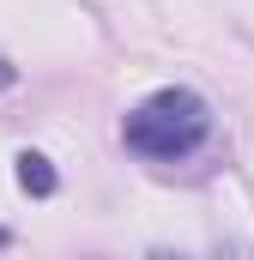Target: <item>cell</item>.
<instances>
[{"label": "cell", "instance_id": "1", "mask_svg": "<svg viewBox=\"0 0 254 260\" xmlns=\"http://www.w3.org/2000/svg\"><path fill=\"white\" fill-rule=\"evenodd\" d=\"M206 133H212V109H206V97L188 91V85H164V91H151L139 109H127L121 145H127V151H139V157L176 164V157H188V151L206 145Z\"/></svg>", "mask_w": 254, "mask_h": 260}, {"label": "cell", "instance_id": "2", "mask_svg": "<svg viewBox=\"0 0 254 260\" xmlns=\"http://www.w3.org/2000/svg\"><path fill=\"white\" fill-rule=\"evenodd\" d=\"M18 188L30 200H49L55 188H61V176H55V164L43 157V151H18Z\"/></svg>", "mask_w": 254, "mask_h": 260}, {"label": "cell", "instance_id": "3", "mask_svg": "<svg viewBox=\"0 0 254 260\" xmlns=\"http://www.w3.org/2000/svg\"><path fill=\"white\" fill-rule=\"evenodd\" d=\"M12 85H18V67H12L6 55H0V91H12Z\"/></svg>", "mask_w": 254, "mask_h": 260}, {"label": "cell", "instance_id": "4", "mask_svg": "<svg viewBox=\"0 0 254 260\" xmlns=\"http://www.w3.org/2000/svg\"><path fill=\"white\" fill-rule=\"evenodd\" d=\"M6 242H12V236H6V230H0V248H6Z\"/></svg>", "mask_w": 254, "mask_h": 260}, {"label": "cell", "instance_id": "5", "mask_svg": "<svg viewBox=\"0 0 254 260\" xmlns=\"http://www.w3.org/2000/svg\"><path fill=\"white\" fill-rule=\"evenodd\" d=\"M157 260H176V254H157Z\"/></svg>", "mask_w": 254, "mask_h": 260}]
</instances>
